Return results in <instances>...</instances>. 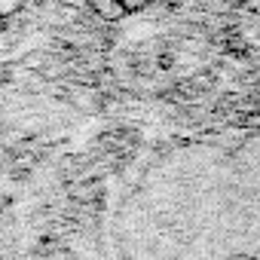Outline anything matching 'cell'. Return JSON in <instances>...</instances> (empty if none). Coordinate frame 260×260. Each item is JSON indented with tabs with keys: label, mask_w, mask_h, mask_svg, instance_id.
<instances>
[{
	"label": "cell",
	"mask_w": 260,
	"mask_h": 260,
	"mask_svg": "<svg viewBox=\"0 0 260 260\" xmlns=\"http://www.w3.org/2000/svg\"><path fill=\"white\" fill-rule=\"evenodd\" d=\"M150 4H172V0H150Z\"/></svg>",
	"instance_id": "277c9868"
},
{
	"label": "cell",
	"mask_w": 260,
	"mask_h": 260,
	"mask_svg": "<svg viewBox=\"0 0 260 260\" xmlns=\"http://www.w3.org/2000/svg\"><path fill=\"white\" fill-rule=\"evenodd\" d=\"M55 4H58V7H64V10H83L89 0H55Z\"/></svg>",
	"instance_id": "3957f363"
},
{
	"label": "cell",
	"mask_w": 260,
	"mask_h": 260,
	"mask_svg": "<svg viewBox=\"0 0 260 260\" xmlns=\"http://www.w3.org/2000/svg\"><path fill=\"white\" fill-rule=\"evenodd\" d=\"M89 7H92V13H95L101 22H116V19L125 16L122 7H119V0H89Z\"/></svg>",
	"instance_id": "6da1fadb"
},
{
	"label": "cell",
	"mask_w": 260,
	"mask_h": 260,
	"mask_svg": "<svg viewBox=\"0 0 260 260\" xmlns=\"http://www.w3.org/2000/svg\"><path fill=\"white\" fill-rule=\"evenodd\" d=\"M147 4H150V0H119L122 13H141V10H144Z\"/></svg>",
	"instance_id": "7a4b0ae2"
}]
</instances>
